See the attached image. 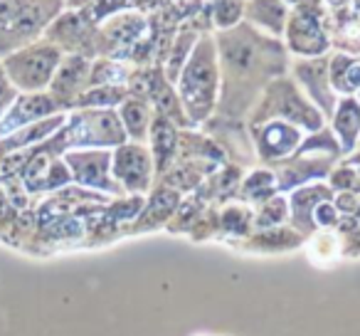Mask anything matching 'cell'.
Here are the masks:
<instances>
[{
  "label": "cell",
  "instance_id": "7",
  "mask_svg": "<svg viewBox=\"0 0 360 336\" xmlns=\"http://www.w3.org/2000/svg\"><path fill=\"white\" fill-rule=\"evenodd\" d=\"M296 139H299V134L294 129H289L284 124H271L266 126L264 136H262V151L266 149L269 156H281L296 144Z\"/></svg>",
  "mask_w": 360,
  "mask_h": 336
},
{
  "label": "cell",
  "instance_id": "2",
  "mask_svg": "<svg viewBox=\"0 0 360 336\" xmlns=\"http://www.w3.org/2000/svg\"><path fill=\"white\" fill-rule=\"evenodd\" d=\"M212 80H215V72H212V52H210V47L202 42V45L198 47L195 57H193L191 67H188L186 77H183V97H188V104L193 106V111L200 109L205 101H210Z\"/></svg>",
  "mask_w": 360,
  "mask_h": 336
},
{
  "label": "cell",
  "instance_id": "10",
  "mask_svg": "<svg viewBox=\"0 0 360 336\" xmlns=\"http://www.w3.org/2000/svg\"><path fill=\"white\" fill-rule=\"evenodd\" d=\"M146 109L141 104H136V101H129V104L124 106V119H126V126H129V131L134 136H143L146 131Z\"/></svg>",
  "mask_w": 360,
  "mask_h": 336
},
{
  "label": "cell",
  "instance_id": "8",
  "mask_svg": "<svg viewBox=\"0 0 360 336\" xmlns=\"http://www.w3.org/2000/svg\"><path fill=\"white\" fill-rule=\"evenodd\" d=\"M358 126H360V106L355 104V101H343L340 114H338V131L345 141V149L353 146L355 134H358Z\"/></svg>",
  "mask_w": 360,
  "mask_h": 336
},
{
  "label": "cell",
  "instance_id": "4",
  "mask_svg": "<svg viewBox=\"0 0 360 336\" xmlns=\"http://www.w3.org/2000/svg\"><path fill=\"white\" fill-rule=\"evenodd\" d=\"M116 171L129 186L143 188L148 183V156L139 149V146H126L119 151V161H116Z\"/></svg>",
  "mask_w": 360,
  "mask_h": 336
},
{
  "label": "cell",
  "instance_id": "6",
  "mask_svg": "<svg viewBox=\"0 0 360 336\" xmlns=\"http://www.w3.org/2000/svg\"><path fill=\"white\" fill-rule=\"evenodd\" d=\"M50 109H52V99H47V97H30V99H20L15 104V109L6 116V121L0 124V134H8V131H13L20 124H27V121L35 119V116L47 114Z\"/></svg>",
  "mask_w": 360,
  "mask_h": 336
},
{
  "label": "cell",
  "instance_id": "11",
  "mask_svg": "<svg viewBox=\"0 0 360 336\" xmlns=\"http://www.w3.org/2000/svg\"><path fill=\"white\" fill-rule=\"evenodd\" d=\"M284 6H291L294 11H321L323 0H281Z\"/></svg>",
  "mask_w": 360,
  "mask_h": 336
},
{
  "label": "cell",
  "instance_id": "12",
  "mask_svg": "<svg viewBox=\"0 0 360 336\" xmlns=\"http://www.w3.org/2000/svg\"><path fill=\"white\" fill-rule=\"evenodd\" d=\"M13 97V92H11V87H8V82H6V77L0 75V111H3V106L8 104V99Z\"/></svg>",
  "mask_w": 360,
  "mask_h": 336
},
{
  "label": "cell",
  "instance_id": "5",
  "mask_svg": "<svg viewBox=\"0 0 360 336\" xmlns=\"http://www.w3.org/2000/svg\"><path fill=\"white\" fill-rule=\"evenodd\" d=\"M247 15H250L252 23H257V25L279 35L284 30L289 11H286V6L281 0H252L250 6H247Z\"/></svg>",
  "mask_w": 360,
  "mask_h": 336
},
{
  "label": "cell",
  "instance_id": "9",
  "mask_svg": "<svg viewBox=\"0 0 360 336\" xmlns=\"http://www.w3.org/2000/svg\"><path fill=\"white\" fill-rule=\"evenodd\" d=\"M242 11H245L242 0H212V15L220 27L235 25L242 18Z\"/></svg>",
  "mask_w": 360,
  "mask_h": 336
},
{
  "label": "cell",
  "instance_id": "3",
  "mask_svg": "<svg viewBox=\"0 0 360 336\" xmlns=\"http://www.w3.org/2000/svg\"><path fill=\"white\" fill-rule=\"evenodd\" d=\"M321 15H323V8L321 11H296L291 15L289 42L296 52L316 55V52H323V47L328 45L323 25H321Z\"/></svg>",
  "mask_w": 360,
  "mask_h": 336
},
{
  "label": "cell",
  "instance_id": "13",
  "mask_svg": "<svg viewBox=\"0 0 360 336\" xmlns=\"http://www.w3.org/2000/svg\"><path fill=\"white\" fill-rule=\"evenodd\" d=\"M328 6H335V8H340V6H348L350 0H326Z\"/></svg>",
  "mask_w": 360,
  "mask_h": 336
},
{
  "label": "cell",
  "instance_id": "1",
  "mask_svg": "<svg viewBox=\"0 0 360 336\" xmlns=\"http://www.w3.org/2000/svg\"><path fill=\"white\" fill-rule=\"evenodd\" d=\"M57 60H60V55L52 47H32V50L11 57L8 72H11L13 82L22 89H40L52 77Z\"/></svg>",
  "mask_w": 360,
  "mask_h": 336
}]
</instances>
